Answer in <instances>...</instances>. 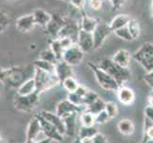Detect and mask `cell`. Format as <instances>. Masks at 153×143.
I'll use <instances>...</instances> for the list:
<instances>
[{
	"instance_id": "obj_1",
	"label": "cell",
	"mask_w": 153,
	"mask_h": 143,
	"mask_svg": "<svg viewBox=\"0 0 153 143\" xmlns=\"http://www.w3.org/2000/svg\"><path fill=\"white\" fill-rule=\"evenodd\" d=\"M98 66L103 69L105 72H107L109 76H111L117 83L121 86H124V83L126 82L130 78V72L128 68H124L115 63L111 58H104L99 63Z\"/></svg>"
},
{
	"instance_id": "obj_2",
	"label": "cell",
	"mask_w": 153,
	"mask_h": 143,
	"mask_svg": "<svg viewBox=\"0 0 153 143\" xmlns=\"http://www.w3.org/2000/svg\"><path fill=\"white\" fill-rule=\"evenodd\" d=\"M34 80L36 84V93L39 94L48 90L56 87L60 84V80L55 73H50L38 68L34 69Z\"/></svg>"
},
{
	"instance_id": "obj_3",
	"label": "cell",
	"mask_w": 153,
	"mask_h": 143,
	"mask_svg": "<svg viewBox=\"0 0 153 143\" xmlns=\"http://www.w3.org/2000/svg\"><path fill=\"white\" fill-rule=\"evenodd\" d=\"M133 58L145 69L146 73L153 71V43H144L135 52Z\"/></svg>"
},
{
	"instance_id": "obj_4",
	"label": "cell",
	"mask_w": 153,
	"mask_h": 143,
	"mask_svg": "<svg viewBox=\"0 0 153 143\" xmlns=\"http://www.w3.org/2000/svg\"><path fill=\"white\" fill-rule=\"evenodd\" d=\"M88 66L91 67L92 72L94 73V76H95L98 84L104 90L110 92H117V90L120 88V85L111 76H109L107 72H105L98 65L93 64L91 62L88 63Z\"/></svg>"
},
{
	"instance_id": "obj_5",
	"label": "cell",
	"mask_w": 153,
	"mask_h": 143,
	"mask_svg": "<svg viewBox=\"0 0 153 143\" xmlns=\"http://www.w3.org/2000/svg\"><path fill=\"white\" fill-rule=\"evenodd\" d=\"M39 102V94L33 93L29 95H18L14 98V108L24 113L31 112Z\"/></svg>"
},
{
	"instance_id": "obj_6",
	"label": "cell",
	"mask_w": 153,
	"mask_h": 143,
	"mask_svg": "<svg viewBox=\"0 0 153 143\" xmlns=\"http://www.w3.org/2000/svg\"><path fill=\"white\" fill-rule=\"evenodd\" d=\"M84 56H85V52H83L77 43H74L64 51L62 60L71 66H76L83 61Z\"/></svg>"
},
{
	"instance_id": "obj_7",
	"label": "cell",
	"mask_w": 153,
	"mask_h": 143,
	"mask_svg": "<svg viewBox=\"0 0 153 143\" xmlns=\"http://www.w3.org/2000/svg\"><path fill=\"white\" fill-rule=\"evenodd\" d=\"M36 118H38L39 122L42 127V133L43 135L48 137V139H51L52 141L56 142H62L63 141V135L60 134V132L56 129V127L53 126L51 123H50L49 121H47L43 116L40 115H36Z\"/></svg>"
},
{
	"instance_id": "obj_8",
	"label": "cell",
	"mask_w": 153,
	"mask_h": 143,
	"mask_svg": "<svg viewBox=\"0 0 153 143\" xmlns=\"http://www.w3.org/2000/svg\"><path fill=\"white\" fill-rule=\"evenodd\" d=\"M85 110H86L85 107H78V106H75L74 104L70 102L68 99H65L57 104L55 114L57 115H59L61 118H64L66 116L70 115L73 113L81 114Z\"/></svg>"
},
{
	"instance_id": "obj_9",
	"label": "cell",
	"mask_w": 153,
	"mask_h": 143,
	"mask_svg": "<svg viewBox=\"0 0 153 143\" xmlns=\"http://www.w3.org/2000/svg\"><path fill=\"white\" fill-rule=\"evenodd\" d=\"M76 43L79 45V47L83 50V52H88L92 49H94V39L92 33H88L84 30H80L77 35Z\"/></svg>"
},
{
	"instance_id": "obj_10",
	"label": "cell",
	"mask_w": 153,
	"mask_h": 143,
	"mask_svg": "<svg viewBox=\"0 0 153 143\" xmlns=\"http://www.w3.org/2000/svg\"><path fill=\"white\" fill-rule=\"evenodd\" d=\"M110 31H112L110 29L109 25L105 23H100L98 24L97 28L93 31V39H94V49L101 47L105 38L108 37Z\"/></svg>"
},
{
	"instance_id": "obj_11",
	"label": "cell",
	"mask_w": 153,
	"mask_h": 143,
	"mask_svg": "<svg viewBox=\"0 0 153 143\" xmlns=\"http://www.w3.org/2000/svg\"><path fill=\"white\" fill-rule=\"evenodd\" d=\"M39 115L43 116L47 121H49L50 123L55 126L56 129L60 132L61 135L63 136L66 135V127H65L64 120H63L59 115H57L54 113L49 112V111H42Z\"/></svg>"
},
{
	"instance_id": "obj_12",
	"label": "cell",
	"mask_w": 153,
	"mask_h": 143,
	"mask_svg": "<svg viewBox=\"0 0 153 143\" xmlns=\"http://www.w3.org/2000/svg\"><path fill=\"white\" fill-rule=\"evenodd\" d=\"M42 133V127L38 118H34L30 121L27 127V134H26V141H34L39 140L38 136Z\"/></svg>"
},
{
	"instance_id": "obj_13",
	"label": "cell",
	"mask_w": 153,
	"mask_h": 143,
	"mask_svg": "<svg viewBox=\"0 0 153 143\" xmlns=\"http://www.w3.org/2000/svg\"><path fill=\"white\" fill-rule=\"evenodd\" d=\"M117 97L123 105H131L135 100V94L132 89L126 86H121L117 90Z\"/></svg>"
},
{
	"instance_id": "obj_14",
	"label": "cell",
	"mask_w": 153,
	"mask_h": 143,
	"mask_svg": "<svg viewBox=\"0 0 153 143\" xmlns=\"http://www.w3.org/2000/svg\"><path fill=\"white\" fill-rule=\"evenodd\" d=\"M35 25L34 17L33 14H27L20 16L17 20L15 26L18 31H22V33H28L30 30H33V28Z\"/></svg>"
},
{
	"instance_id": "obj_15",
	"label": "cell",
	"mask_w": 153,
	"mask_h": 143,
	"mask_svg": "<svg viewBox=\"0 0 153 143\" xmlns=\"http://www.w3.org/2000/svg\"><path fill=\"white\" fill-rule=\"evenodd\" d=\"M55 75L59 78L60 83H62L66 78L72 76L73 72L71 66L68 65V63H66L63 60L58 61L57 64L55 65Z\"/></svg>"
},
{
	"instance_id": "obj_16",
	"label": "cell",
	"mask_w": 153,
	"mask_h": 143,
	"mask_svg": "<svg viewBox=\"0 0 153 143\" xmlns=\"http://www.w3.org/2000/svg\"><path fill=\"white\" fill-rule=\"evenodd\" d=\"M79 113H73L66 118H62L64 120L65 127H66V135L68 136H73L76 133V125H77V118Z\"/></svg>"
},
{
	"instance_id": "obj_17",
	"label": "cell",
	"mask_w": 153,
	"mask_h": 143,
	"mask_svg": "<svg viewBox=\"0 0 153 143\" xmlns=\"http://www.w3.org/2000/svg\"><path fill=\"white\" fill-rule=\"evenodd\" d=\"M130 58H131L130 54L128 51L121 49L112 56L111 59L120 66H122L124 68H128L130 64Z\"/></svg>"
},
{
	"instance_id": "obj_18",
	"label": "cell",
	"mask_w": 153,
	"mask_h": 143,
	"mask_svg": "<svg viewBox=\"0 0 153 143\" xmlns=\"http://www.w3.org/2000/svg\"><path fill=\"white\" fill-rule=\"evenodd\" d=\"M36 92V84L34 78H30L24 81L18 87L17 94L18 95H29Z\"/></svg>"
},
{
	"instance_id": "obj_19",
	"label": "cell",
	"mask_w": 153,
	"mask_h": 143,
	"mask_svg": "<svg viewBox=\"0 0 153 143\" xmlns=\"http://www.w3.org/2000/svg\"><path fill=\"white\" fill-rule=\"evenodd\" d=\"M117 129L123 136H131L135 131V125L130 119H121L117 124Z\"/></svg>"
},
{
	"instance_id": "obj_20",
	"label": "cell",
	"mask_w": 153,
	"mask_h": 143,
	"mask_svg": "<svg viewBox=\"0 0 153 143\" xmlns=\"http://www.w3.org/2000/svg\"><path fill=\"white\" fill-rule=\"evenodd\" d=\"M33 15L34 17L35 24H38L40 26H47L51 21V15L42 9L35 10Z\"/></svg>"
},
{
	"instance_id": "obj_21",
	"label": "cell",
	"mask_w": 153,
	"mask_h": 143,
	"mask_svg": "<svg viewBox=\"0 0 153 143\" xmlns=\"http://www.w3.org/2000/svg\"><path fill=\"white\" fill-rule=\"evenodd\" d=\"M130 19V16L128 14H119L112 19V21L109 24V27L111 29V31H115L121 28L126 27L128 24Z\"/></svg>"
},
{
	"instance_id": "obj_22",
	"label": "cell",
	"mask_w": 153,
	"mask_h": 143,
	"mask_svg": "<svg viewBox=\"0 0 153 143\" xmlns=\"http://www.w3.org/2000/svg\"><path fill=\"white\" fill-rule=\"evenodd\" d=\"M98 22L96 19H94L87 14H84L81 19V28L82 30L88 31V33H93L98 26Z\"/></svg>"
},
{
	"instance_id": "obj_23",
	"label": "cell",
	"mask_w": 153,
	"mask_h": 143,
	"mask_svg": "<svg viewBox=\"0 0 153 143\" xmlns=\"http://www.w3.org/2000/svg\"><path fill=\"white\" fill-rule=\"evenodd\" d=\"M79 119H80L81 125L84 127H92V126H95V124H96L95 115L91 113L88 112L86 110L80 114Z\"/></svg>"
},
{
	"instance_id": "obj_24",
	"label": "cell",
	"mask_w": 153,
	"mask_h": 143,
	"mask_svg": "<svg viewBox=\"0 0 153 143\" xmlns=\"http://www.w3.org/2000/svg\"><path fill=\"white\" fill-rule=\"evenodd\" d=\"M99 133L97 128L95 126L92 127H84L82 126L80 130H79L78 136L80 137L81 139H92L94 136H96Z\"/></svg>"
},
{
	"instance_id": "obj_25",
	"label": "cell",
	"mask_w": 153,
	"mask_h": 143,
	"mask_svg": "<svg viewBox=\"0 0 153 143\" xmlns=\"http://www.w3.org/2000/svg\"><path fill=\"white\" fill-rule=\"evenodd\" d=\"M105 102L104 101L102 98L99 97L93 103H91L89 106H88V107L86 108V111L93 114L94 115H96L99 113H101L102 111L105 110Z\"/></svg>"
},
{
	"instance_id": "obj_26",
	"label": "cell",
	"mask_w": 153,
	"mask_h": 143,
	"mask_svg": "<svg viewBox=\"0 0 153 143\" xmlns=\"http://www.w3.org/2000/svg\"><path fill=\"white\" fill-rule=\"evenodd\" d=\"M34 66L35 68H38L40 70H43L47 73H55V64H52V63L49 61L38 59L37 61L34 62Z\"/></svg>"
},
{
	"instance_id": "obj_27",
	"label": "cell",
	"mask_w": 153,
	"mask_h": 143,
	"mask_svg": "<svg viewBox=\"0 0 153 143\" xmlns=\"http://www.w3.org/2000/svg\"><path fill=\"white\" fill-rule=\"evenodd\" d=\"M51 50L53 52V54L55 55L57 60L61 61L62 60V56H63V52H64L65 50H64V48H63L59 38H55L53 41L51 42Z\"/></svg>"
},
{
	"instance_id": "obj_28",
	"label": "cell",
	"mask_w": 153,
	"mask_h": 143,
	"mask_svg": "<svg viewBox=\"0 0 153 143\" xmlns=\"http://www.w3.org/2000/svg\"><path fill=\"white\" fill-rule=\"evenodd\" d=\"M62 84H63V87H64L66 91H68V93L75 92L78 89V87L80 86L73 76H70V77L66 78L65 80L62 82Z\"/></svg>"
},
{
	"instance_id": "obj_29",
	"label": "cell",
	"mask_w": 153,
	"mask_h": 143,
	"mask_svg": "<svg viewBox=\"0 0 153 143\" xmlns=\"http://www.w3.org/2000/svg\"><path fill=\"white\" fill-rule=\"evenodd\" d=\"M126 27H128L133 39L138 38V36L140 35V26H139V23L137 22L135 19H130L128 24L126 25Z\"/></svg>"
},
{
	"instance_id": "obj_30",
	"label": "cell",
	"mask_w": 153,
	"mask_h": 143,
	"mask_svg": "<svg viewBox=\"0 0 153 143\" xmlns=\"http://www.w3.org/2000/svg\"><path fill=\"white\" fill-rule=\"evenodd\" d=\"M67 99L72 104H74L75 106H78V107H85V106H84V97H81L80 94H78L75 92L68 93Z\"/></svg>"
},
{
	"instance_id": "obj_31",
	"label": "cell",
	"mask_w": 153,
	"mask_h": 143,
	"mask_svg": "<svg viewBox=\"0 0 153 143\" xmlns=\"http://www.w3.org/2000/svg\"><path fill=\"white\" fill-rule=\"evenodd\" d=\"M39 59L49 61V62L52 63V64H55V65L57 64V62H58L55 55L53 54V52H52L51 49L45 50V51L42 52L40 54V55H39Z\"/></svg>"
},
{
	"instance_id": "obj_32",
	"label": "cell",
	"mask_w": 153,
	"mask_h": 143,
	"mask_svg": "<svg viewBox=\"0 0 153 143\" xmlns=\"http://www.w3.org/2000/svg\"><path fill=\"white\" fill-rule=\"evenodd\" d=\"M105 111L108 113V115H109L110 118H115L116 116L118 115V107L116 103L108 101L105 102Z\"/></svg>"
},
{
	"instance_id": "obj_33",
	"label": "cell",
	"mask_w": 153,
	"mask_h": 143,
	"mask_svg": "<svg viewBox=\"0 0 153 143\" xmlns=\"http://www.w3.org/2000/svg\"><path fill=\"white\" fill-rule=\"evenodd\" d=\"M115 34L118 36L119 38L121 39H123V40H126V41H131V40H134L133 37L131 36L130 33H129V31L128 29V27H123V28H121L117 31H114Z\"/></svg>"
},
{
	"instance_id": "obj_34",
	"label": "cell",
	"mask_w": 153,
	"mask_h": 143,
	"mask_svg": "<svg viewBox=\"0 0 153 143\" xmlns=\"http://www.w3.org/2000/svg\"><path fill=\"white\" fill-rule=\"evenodd\" d=\"M98 98H99V95L96 93L91 92V91H88L86 95L84 97V106L87 108L88 106H89L91 103H93Z\"/></svg>"
},
{
	"instance_id": "obj_35",
	"label": "cell",
	"mask_w": 153,
	"mask_h": 143,
	"mask_svg": "<svg viewBox=\"0 0 153 143\" xmlns=\"http://www.w3.org/2000/svg\"><path fill=\"white\" fill-rule=\"evenodd\" d=\"M95 119H96V124H99V125H104L107 122L111 119L109 118V115H108V113L105 112V111H102L101 113H99L98 115H95Z\"/></svg>"
},
{
	"instance_id": "obj_36",
	"label": "cell",
	"mask_w": 153,
	"mask_h": 143,
	"mask_svg": "<svg viewBox=\"0 0 153 143\" xmlns=\"http://www.w3.org/2000/svg\"><path fill=\"white\" fill-rule=\"evenodd\" d=\"M92 139H93V143H108L107 137L101 133H98L96 136H94L92 137Z\"/></svg>"
},
{
	"instance_id": "obj_37",
	"label": "cell",
	"mask_w": 153,
	"mask_h": 143,
	"mask_svg": "<svg viewBox=\"0 0 153 143\" xmlns=\"http://www.w3.org/2000/svg\"><path fill=\"white\" fill-rule=\"evenodd\" d=\"M143 79H144V81L147 84V85L153 89V71L147 73L146 75L144 76Z\"/></svg>"
},
{
	"instance_id": "obj_38",
	"label": "cell",
	"mask_w": 153,
	"mask_h": 143,
	"mask_svg": "<svg viewBox=\"0 0 153 143\" xmlns=\"http://www.w3.org/2000/svg\"><path fill=\"white\" fill-rule=\"evenodd\" d=\"M145 118L149 119L153 123V107L152 106H146L145 109Z\"/></svg>"
},
{
	"instance_id": "obj_39",
	"label": "cell",
	"mask_w": 153,
	"mask_h": 143,
	"mask_svg": "<svg viewBox=\"0 0 153 143\" xmlns=\"http://www.w3.org/2000/svg\"><path fill=\"white\" fill-rule=\"evenodd\" d=\"M71 3L77 9H83L86 5V0H70Z\"/></svg>"
},
{
	"instance_id": "obj_40",
	"label": "cell",
	"mask_w": 153,
	"mask_h": 143,
	"mask_svg": "<svg viewBox=\"0 0 153 143\" xmlns=\"http://www.w3.org/2000/svg\"><path fill=\"white\" fill-rule=\"evenodd\" d=\"M144 131H145V137H146V140H153V125L145 129Z\"/></svg>"
},
{
	"instance_id": "obj_41",
	"label": "cell",
	"mask_w": 153,
	"mask_h": 143,
	"mask_svg": "<svg viewBox=\"0 0 153 143\" xmlns=\"http://www.w3.org/2000/svg\"><path fill=\"white\" fill-rule=\"evenodd\" d=\"M89 4L93 10H100L102 7V0H89Z\"/></svg>"
},
{
	"instance_id": "obj_42",
	"label": "cell",
	"mask_w": 153,
	"mask_h": 143,
	"mask_svg": "<svg viewBox=\"0 0 153 143\" xmlns=\"http://www.w3.org/2000/svg\"><path fill=\"white\" fill-rule=\"evenodd\" d=\"M52 140L48 139V137H44L40 140H34V141H26L25 143H51Z\"/></svg>"
},
{
	"instance_id": "obj_43",
	"label": "cell",
	"mask_w": 153,
	"mask_h": 143,
	"mask_svg": "<svg viewBox=\"0 0 153 143\" xmlns=\"http://www.w3.org/2000/svg\"><path fill=\"white\" fill-rule=\"evenodd\" d=\"M82 143H93L92 139H82Z\"/></svg>"
},
{
	"instance_id": "obj_44",
	"label": "cell",
	"mask_w": 153,
	"mask_h": 143,
	"mask_svg": "<svg viewBox=\"0 0 153 143\" xmlns=\"http://www.w3.org/2000/svg\"><path fill=\"white\" fill-rule=\"evenodd\" d=\"M149 105L153 107V95L152 94H149Z\"/></svg>"
},
{
	"instance_id": "obj_45",
	"label": "cell",
	"mask_w": 153,
	"mask_h": 143,
	"mask_svg": "<svg viewBox=\"0 0 153 143\" xmlns=\"http://www.w3.org/2000/svg\"><path fill=\"white\" fill-rule=\"evenodd\" d=\"M71 143H82V139L79 136H77V137H75L74 139H73V141Z\"/></svg>"
},
{
	"instance_id": "obj_46",
	"label": "cell",
	"mask_w": 153,
	"mask_h": 143,
	"mask_svg": "<svg viewBox=\"0 0 153 143\" xmlns=\"http://www.w3.org/2000/svg\"><path fill=\"white\" fill-rule=\"evenodd\" d=\"M0 143H7L6 139H4V136L1 134V132H0Z\"/></svg>"
},
{
	"instance_id": "obj_47",
	"label": "cell",
	"mask_w": 153,
	"mask_h": 143,
	"mask_svg": "<svg viewBox=\"0 0 153 143\" xmlns=\"http://www.w3.org/2000/svg\"><path fill=\"white\" fill-rule=\"evenodd\" d=\"M151 7H152V12H153V0H152V4H151Z\"/></svg>"
},
{
	"instance_id": "obj_48",
	"label": "cell",
	"mask_w": 153,
	"mask_h": 143,
	"mask_svg": "<svg viewBox=\"0 0 153 143\" xmlns=\"http://www.w3.org/2000/svg\"><path fill=\"white\" fill-rule=\"evenodd\" d=\"M152 94V95H153V91H152V93H151V94Z\"/></svg>"
},
{
	"instance_id": "obj_49",
	"label": "cell",
	"mask_w": 153,
	"mask_h": 143,
	"mask_svg": "<svg viewBox=\"0 0 153 143\" xmlns=\"http://www.w3.org/2000/svg\"><path fill=\"white\" fill-rule=\"evenodd\" d=\"M65 1H68V0H65Z\"/></svg>"
},
{
	"instance_id": "obj_50",
	"label": "cell",
	"mask_w": 153,
	"mask_h": 143,
	"mask_svg": "<svg viewBox=\"0 0 153 143\" xmlns=\"http://www.w3.org/2000/svg\"><path fill=\"white\" fill-rule=\"evenodd\" d=\"M152 15H153V14H152Z\"/></svg>"
}]
</instances>
